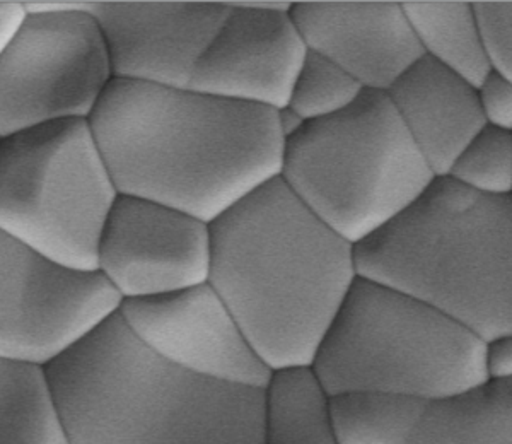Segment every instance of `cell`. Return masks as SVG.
Here are the masks:
<instances>
[{
  "mask_svg": "<svg viewBox=\"0 0 512 444\" xmlns=\"http://www.w3.org/2000/svg\"><path fill=\"white\" fill-rule=\"evenodd\" d=\"M386 94L436 178L449 176L461 152L487 125L477 86L427 55Z\"/></svg>",
  "mask_w": 512,
  "mask_h": 444,
  "instance_id": "15",
  "label": "cell"
},
{
  "mask_svg": "<svg viewBox=\"0 0 512 444\" xmlns=\"http://www.w3.org/2000/svg\"><path fill=\"white\" fill-rule=\"evenodd\" d=\"M26 16L23 0H0V52L6 48Z\"/></svg>",
  "mask_w": 512,
  "mask_h": 444,
  "instance_id": "26",
  "label": "cell"
},
{
  "mask_svg": "<svg viewBox=\"0 0 512 444\" xmlns=\"http://www.w3.org/2000/svg\"><path fill=\"white\" fill-rule=\"evenodd\" d=\"M492 69L512 81V2H473Z\"/></svg>",
  "mask_w": 512,
  "mask_h": 444,
  "instance_id": "23",
  "label": "cell"
},
{
  "mask_svg": "<svg viewBox=\"0 0 512 444\" xmlns=\"http://www.w3.org/2000/svg\"><path fill=\"white\" fill-rule=\"evenodd\" d=\"M429 402L381 392L330 398L338 444H410Z\"/></svg>",
  "mask_w": 512,
  "mask_h": 444,
  "instance_id": "20",
  "label": "cell"
},
{
  "mask_svg": "<svg viewBox=\"0 0 512 444\" xmlns=\"http://www.w3.org/2000/svg\"><path fill=\"white\" fill-rule=\"evenodd\" d=\"M89 125L120 195L212 222L280 178L277 111L113 79Z\"/></svg>",
  "mask_w": 512,
  "mask_h": 444,
  "instance_id": "1",
  "label": "cell"
},
{
  "mask_svg": "<svg viewBox=\"0 0 512 444\" xmlns=\"http://www.w3.org/2000/svg\"><path fill=\"white\" fill-rule=\"evenodd\" d=\"M45 373L70 444H263V388L176 368L120 313Z\"/></svg>",
  "mask_w": 512,
  "mask_h": 444,
  "instance_id": "3",
  "label": "cell"
},
{
  "mask_svg": "<svg viewBox=\"0 0 512 444\" xmlns=\"http://www.w3.org/2000/svg\"><path fill=\"white\" fill-rule=\"evenodd\" d=\"M0 444H70L45 369L0 359Z\"/></svg>",
  "mask_w": 512,
  "mask_h": 444,
  "instance_id": "19",
  "label": "cell"
},
{
  "mask_svg": "<svg viewBox=\"0 0 512 444\" xmlns=\"http://www.w3.org/2000/svg\"><path fill=\"white\" fill-rule=\"evenodd\" d=\"M113 79L188 89L229 14L227 2L93 0Z\"/></svg>",
  "mask_w": 512,
  "mask_h": 444,
  "instance_id": "13",
  "label": "cell"
},
{
  "mask_svg": "<svg viewBox=\"0 0 512 444\" xmlns=\"http://www.w3.org/2000/svg\"><path fill=\"white\" fill-rule=\"evenodd\" d=\"M118 193L88 120L0 141V233L74 269L98 270Z\"/></svg>",
  "mask_w": 512,
  "mask_h": 444,
  "instance_id": "7",
  "label": "cell"
},
{
  "mask_svg": "<svg viewBox=\"0 0 512 444\" xmlns=\"http://www.w3.org/2000/svg\"><path fill=\"white\" fill-rule=\"evenodd\" d=\"M354 255L359 277L429 304L483 342L512 335V195L436 178Z\"/></svg>",
  "mask_w": 512,
  "mask_h": 444,
  "instance_id": "4",
  "label": "cell"
},
{
  "mask_svg": "<svg viewBox=\"0 0 512 444\" xmlns=\"http://www.w3.org/2000/svg\"><path fill=\"white\" fill-rule=\"evenodd\" d=\"M410 444H512V380L431 402Z\"/></svg>",
  "mask_w": 512,
  "mask_h": 444,
  "instance_id": "17",
  "label": "cell"
},
{
  "mask_svg": "<svg viewBox=\"0 0 512 444\" xmlns=\"http://www.w3.org/2000/svg\"><path fill=\"white\" fill-rule=\"evenodd\" d=\"M209 284L268 368L313 366L357 275L354 245L275 178L210 224Z\"/></svg>",
  "mask_w": 512,
  "mask_h": 444,
  "instance_id": "2",
  "label": "cell"
},
{
  "mask_svg": "<svg viewBox=\"0 0 512 444\" xmlns=\"http://www.w3.org/2000/svg\"><path fill=\"white\" fill-rule=\"evenodd\" d=\"M449 178L483 195H512V132L485 125L461 152Z\"/></svg>",
  "mask_w": 512,
  "mask_h": 444,
  "instance_id": "22",
  "label": "cell"
},
{
  "mask_svg": "<svg viewBox=\"0 0 512 444\" xmlns=\"http://www.w3.org/2000/svg\"><path fill=\"white\" fill-rule=\"evenodd\" d=\"M485 371L490 381L512 380V335L485 342Z\"/></svg>",
  "mask_w": 512,
  "mask_h": 444,
  "instance_id": "25",
  "label": "cell"
},
{
  "mask_svg": "<svg viewBox=\"0 0 512 444\" xmlns=\"http://www.w3.org/2000/svg\"><path fill=\"white\" fill-rule=\"evenodd\" d=\"M277 122H279L280 132H282V137L286 142L292 139L294 135L299 134L308 123L304 122L303 118L299 117L296 111L291 110L289 106L277 111Z\"/></svg>",
  "mask_w": 512,
  "mask_h": 444,
  "instance_id": "27",
  "label": "cell"
},
{
  "mask_svg": "<svg viewBox=\"0 0 512 444\" xmlns=\"http://www.w3.org/2000/svg\"><path fill=\"white\" fill-rule=\"evenodd\" d=\"M291 16L308 50L364 91L388 93L424 57L402 2H292Z\"/></svg>",
  "mask_w": 512,
  "mask_h": 444,
  "instance_id": "14",
  "label": "cell"
},
{
  "mask_svg": "<svg viewBox=\"0 0 512 444\" xmlns=\"http://www.w3.org/2000/svg\"><path fill=\"white\" fill-rule=\"evenodd\" d=\"M0 141H2V139H0Z\"/></svg>",
  "mask_w": 512,
  "mask_h": 444,
  "instance_id": "28",
  "label": "cell"
},
{
  "mask_svg": "<svg viewBox=\"0 0 512 444\" xmlns=\"http://www.w3.org/2000/svg\"><path fill=\"white\" fill-rule=\"evenodd\" d=\"M137 339L176 368L229 385L265 388L272 369L209 282L120 306Z\"/></svg>",
  "mask_w": 512,
  "mask_h": 444,
  "instance_id": "11",
  "label": "cell"
},
{
  "mask_svg": "<svg viewBox=\"0 0 512 444\" xmlns=\"http://www.w3.org/2000/svg\"><path fill=\"white\" fill-rule=\"evenodd\" d=\"M122 303L99 270L74 269L0 233V359L45 369Z\"/></svg>",
  "mask_w": 512,
  "mask_h": 444,
  "instance_id": "9",
  "label": "cell"
},
{
  "mask_svg": "<svg viewBox=\"0 0 512 444\" xmlns=\"http://www.w3.org/2000/svg\"><path fill=\"white\" fill-rule=\"evenodd\" d=\"M330 397L395 393L439 402L483 385L485 342L429 304L357 277L316 352Z\"/></svg>",
  "mask_w": 512,
  "mask_h": 444,
  "instance_id": "5",
  "label": "cell"
},
{
  "mask_svg": "<svg viewBox=\"0 0 512 444\" xmlns=\"http://www.w3.org/2000/svg\"><path fill=\"white\" fill-rule=\"evenodd\" d=\"M280 180L355 246L407 211L436 175L388 94L364 91L286 142Z\"/></svg>",
  "mask_w": 512,
  "mask_h": 444,
  "instance_id": "6",
  "label": "cell"
},
{
  "mask_svg": "<svg viewBox=\"0 0 512 444\" xmlns=\"http://www.w3.org/2000/svg\"><path fill=\"white\" fill-rule=\"evenodd\" d=\"M424 55L456 72L473 86L492 72L473 2H402Z\"/></svg>",
  "mask_w": 512,
  "mask_h": 444,
  "instance_id": "18",
  "label": "cell"
},
{
  "mask_svg": "<svg viewBox=\"0 0 512 444\" xmlns=\"http://www.w3.org/2000/svg\"><path fill=\"white\" fill-rule=\"evenodd\" d=\"M209 222L168 205L120 195L99 241L98 270L123 301L209 282Z\"/></svg>",
  "mask_w": 512,
  "mask_h": 444,
  "instance_id": "10",
  "label": "cell"
},
{
  "mask_svg": "<svg viewBox=\"0 0 512 444\" xmlns=\"http://www.w3.org/2000/svg\"><path fill=\"white\" fill-rule=\"evenodd\" d=\"M229 14L188 89L279 111L286 108L308 47L292 2H227Z\"/></svg>",
  "mask_w": 512,
  "mask_h": 444,
  "instance_id": "12",
  "label": "cell"
},
{
  "mask_svg": "<svg viewBox=\"0 0 512 444\" xmlns=\"http://www.w3.org/2000/svg\"><path fill=\"white\" fill-rule=\"evenodd\" d=\"M478 101L489 127L512 132V81L499 72H490L477 86Z\"/></svg>",
  "mask_w": 512,
  "mask_h": 444,
  "instance_id": "24",
  "label": "cell"
},
{
  "mask_svg": "<svg viewBox=\"0 0 512 444\" xmlns=\"http://www.w3.org/2000/svg\"><path fill=\"white\" fill-rule=\"evenodd\" d=\"M364 93L361 84L332 60L308 50L287 106L304 122H316L347 110Z\"/></svg>",
  "mask_w": 512,
  "mask_h": 444,
  "instance_id": "21",
  "label": "cell"
},
{
  "mask_svg": "<svg viewBox=\"0 0 512 444\" xmlns=\"http://www.w3.org/2000/svg\"><path fill=\"white\" fill-rule=\"evenodd\" d=\"M330 398L313 366L272 371L263 388V444H338Z\"/></svg>",
  "mask_w": 512,
  "mask_h": 444,
  "instance_id": "16",
  "label": "cell"
},
{
  "mask_svg": "<svg viewBox=\"0 0 512 444\" xmlns=\"http://www.w3.org/2000/svg\"><path fill=\"white\" fill-rule=\"evenodd\" d=\"M93 0L26 11L0 52V139L64 120H89L113 81Z\"/></svg>",
  "mask_w": 512,
  "mask_h": 444,
  "instance_id": "8",
  "label": "cell"
}]
</instances>
